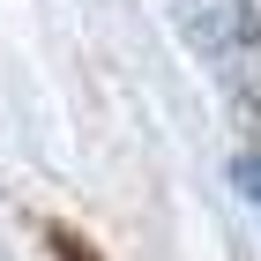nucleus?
Segmentation results:
<instances>
[{
	"mask_svg": "<svg viewBox=\"0 0 261 261\" xmlns=\"http://www.w3.org/2000/svg\"><path fill=\"white\" fill-rule=\"evenodd\" d=\"M187 53L209 67L224 105L246 127H261V8L254 0H164Z\"/></svg>",
	"mask_w": 261,
	"mask_h": 261,
	"instance_id": "1",
	"label": "nucleus"
},
{
	"mask_svg": "<svg viewBox=\"0 0 261 261\" xmlns=\"http://www.w3.org/2000/svg\"><path fill=\"white\" fill-rule=\"evenodd\" d=\"M239 187H246V201H261V157H239Z\"/></svg>",
	"mask_w": 261,
	"mask_h": 261,
	"instance_id": "2",
	"label": "nucleus"
}]
</instances>
